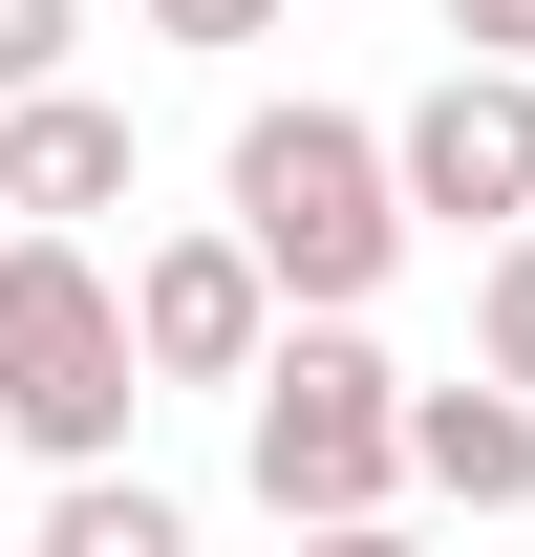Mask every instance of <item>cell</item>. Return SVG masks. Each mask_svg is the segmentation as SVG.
I'll return each mask as SVG.
<instances>
[{"label": "cell", "instance_id": "9", "mask_svg": "<svg viewBox=\"0 0 535 557\" xmlns=\"http://www.w3.org/2000/svg\"><path fill=\"white\" fill-rule=\"evenodd\" d=\"M471 386H514V408H535V214L471 258Z\"/></svg>", "mask_w": 535, "mask_h": 557}, {"label": "cell", "instance_id": "4", "mask_svg": "<svg viewBox=\"0 0 535 557\" xmlns=\"http://www.w3.org/2000/svg\"><path fill=\"white\" fill-rule=\"evenodd\" d=\"M386 172H407V236H514L535 214V65H428L386 108Z\"/></svg>", "mask_w": 535, "mask_h": 557}, {"label": "cell", "instance_id": "12", "mask_svg": "<svg viewBox=\"0 0 535 557\" xmlns=\"http://www.w3.org/2000/svg\"><path fill=\"white\" fill-rule=\"evenodd\" d=\"M450 65H535V0H450Z\"/></svg>", "mask_w": 535, "mask_h": 557}, {"label": "cell", "instance_id": "2", "mask_svg": "<svg viewBox=\"0 0 535 557\" xmlns=\"http://www.w3.org/2000/svg\"><path fill=\"white\" fill-rule=\"evenodd\" d=\"M236 472H258L278 536H343V515H386L407 493V364L364 322H278L258 386H236Z\"/></svg>", "mask_w": 535, "mask_h": 557}, {"label": "cell", "instance_id": "11", "mask_svg": "<svg viewBox=\"0 0 535 557\" xmlns=\"http://www.w3.org/2000/svg\"><path fill=\"white\" fill-rule=\"evenodd\" d=\"M150 44H278V22H300V0H129Z\"/></svg>", "mask_w": 535, "mask_h": 557}, {"label": "cell", "instance_id": "8", "mask_svg": "<svg viewBox=\"0 0 535 557\" xmlns=\"http://www.w3.org/2000/svg\"><path fill=\"white\" fill-rule=\"evenodd\" d=\"M22 557H194V493H150V472H43V536Z\"/></svg>", "mask_w": 535, "mask_h": 557}, {"label": "cell", "instance_id": "7", "mask_svg": "<svg viewBox=\"0 0 535 557\" xmlns=\"http://www.w3.org/2000/svg\"><path fill=\"white\" fill-rule=\"evenodd\" d=\"M407 493H450V515H535V408H514V386H407Z\"/></svg>", "mask_w": 535, "mask_h": 557}, {"label": "cell", "instance_id": "13", "mask_svg": "<svg viewBox=\"0 0 535 557\" xmlns=\"http://www.w3.org/2000/svg\"><path fill=\"white\" fill-rule=\"evenodd\" d=\"M278 557H428L407 515H343V536H278Z\"/></svg>", "mask_w": 535, "mask_h": 557}, {"label": "cell", "instance_id": "6", "mask_svg": "<svg viewBox=\"0 0 535 557\" xmlns=\"http://www.w3.org/2000/svg\"><path fill=\"white\" fill-rule=\"evenodd\" d=\"M129 214V108L108 86H22L0 108V236H108Z\"/></svg>", "mask_w": 535, "mask_h": 557}, {"label": "cell", "instance_id": "3", "mask_svg": "<svg viewBox=\"0 0 535 557\" xmlns=\"http://www.w3.org/2000/svg\"><path fill=\"white\" fill-rule=\"evenodd\" d=\"M129 278L86 258V236H0V450H43V472H129Z\"/></svg>", "mask_w": 535, "mask_h": 557}, {"label": "cell", "instance_id": "5", "mask_svg": "<svg viewBox=\"0 0 535 557\" xmlns=\"http://www.w3.org/2000/svg\"><path fill=\"white\" fill-rule=\"evenodd\" d=\"M129 364L150 386H258V344H278V278L236 258V214H172V236H129Z\"/></svg>", "mask_w": 535, "mask_h": 557}, {"label": "cell", "instance_id": "1", "mask_svg": "<svg viewBox=\"0 0 535 557\" xmlns=\"http://www.w3.org/2000/svg\"><path fill=\"white\" fill-rule=\"evenodd\" d=\"M214 214H236V258L278 278V322H364V300L407 278V172H386V108H322V86L236 108V150H214Z\"/></svg>", "mask_w": 535, "mask_h": 557}, {"label": "cell", "instance_id": "10", "mask_svg": "<svg viewBox=\"0 0 535 557\" xmlns=\"http://www.w3.org/2000/svg\"><path fill=\"white\" fill-rule=\"evenodd\" d=\"M65 44H86V0H0V108H22V86H65Z\"/></svg>", "mask_w": 535, "mask_h": 557}]
</instances>
